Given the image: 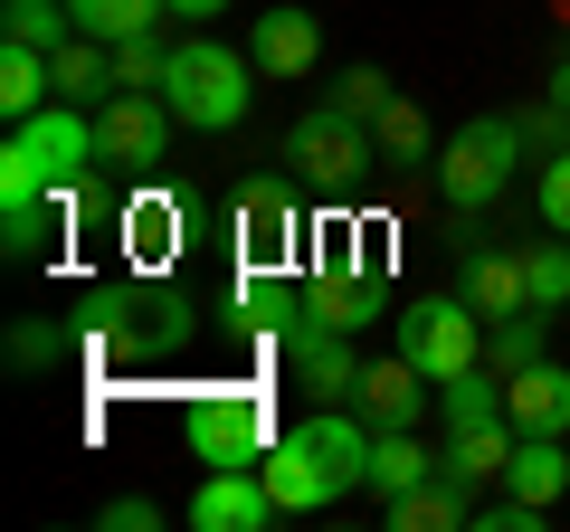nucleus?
<instances>
[{
    "label": "nucleus",
    "mask_w": 570,
    "mask_h": 532,
    "mask_svg": "<svg viewBox=\"0 0 570 532\" xmlns=\"http://www.w3.org/2000/svg\"><path fill=\"white\" fill-rule=\"evenodd\" d=\"M362 466H371V418H352V410L295 418V428L257 456L276 513H324V504H343V494L362 485Z\"/></svg>",
    "instance_id": "nucleus-1"
},
{
    "label": "nucleus",
    "mask_w": 570,
    "mask_h": 532,
    "mask_svg": "<svg viewBox=\"0 0 570 532\" xmlns=\"http://www.w3.org/2000/svg\"><path fill=\"white\" fill-rule=\"evenodd\" d=\"M96 105H67L48 96L39 115L10 124V144H0V200H39V190H77L96 171Z\"/></svg>",
    "instance_id": "nucleus-2"
},
{
    "label": "nucleus",
    "mask_w": 570,
    "mask_h": 532,
    "mask_svg": "<svg viewBox=\"0 0 570 532\" xmlns=\"http://www.w3.org/2000/svg\"><path fill=\"white\" fill-rule=\"evenodd\" d=\"M163 96L171 115L190 124V134H228V124H247V105H257V58L228 39H209V29H190L181 48H171L163 67Z\"/></svg>",
    "instance_id": "nucleus-3"
},
{
    "label": "nucleus",
    "mask_w": 570,
    "mask_h": 532,
    "mask_svg": "<svg viewBox=\"0 0 570 532\" xmlns=\"http://www.w3.org/2000/svg\"><path fill=\"white\" fill-rule=\"evenodd\" d=\"M523 124L513 115H466L438 144V162H428V181H438V200H448V219H466V209H494L513 190V171H523Z\"/></svg>",
    "instance_id": "nucleus-4"
},
{
    "label": "nucleus",
    "mask_w": 570,
    "mask_h": 532,
    "mask_svg": "<svg viewBox=\"0 0 570 532\" xmlns=\"http://www.w3.org/2000/svg\"><path fill=\"white\" fill-rule=\"evenodd\" d=\"M314 314L333 333H371L400 314L390 305V228H343V247L314 266Z\"/></svg>",
    "instance_id": "nucleus-5"
},
{
    "label": "nucleus",
    "mask_w": 570,
    "mask_h": 532,
    "mask_svg": "<svg viewBox=\"0 0 570 532\" xmlns=\"http://www.w3.org/2000/svg\"><path fill=\"white\" fill-rule=\"evenodd\" d=\"M285 171H295V181L305 190H333V200H343V190H362V171L381 162V144H371V124L362 115H343V105H305V115L285 124V152H276Z\"/></svg>",
    "instance_id": "nucleus-6"
},
{
    "label": "nucleus",
    "mask_w": 570,
    "mask_h": 532,
    "mask_svg": "<svg viewBox=\"0 0 570 532\" xmlns=\"http://www.w3.org/2000/svg\"><path fill=\"white\" fill-rule=\"evenodd\" d=\"M181 437H190L200 466H257V456L276 447V410H266L257 381H209V390H190Z\"/></svg>",
    "instance_id": "nucleus-7"
},
{
    "label": "nucleus",
    "mask_w": 570,
    "mask_h": 532,
    "mask_svg": "<svg viewBox=\"0 0 570 532\" xmlns=\"http://www.w3.org/2000/svg\"><path fill=\"white\" fill-rule=\"evenodd\" d=\"M390 324H400V352L428 371V381H456V371L485 362V314H475L456 286H448V295H409Z\"/></svg>",
    "instance_id": "nucleus-8"
},
{
    "label": "nucleus",
    "mask_w": 570,
    "mask_h": 532,
    "mask_svg": "<svg viewBox=\"0 0 570 532\" xmlns=\"http://www.w3.org/2000/svg\"><path fill=\"white\" fill-rule=\"evenodd\" d=\"M171 124H181V115H171L163 86H115V96L96 105V152L115 171H153L171 152Z\"/></svg>",
    "instance_id": "nucleus-9"
},
{
    "label": "nucleus",
    "mask_w": 570,
    "mask_h": 532,
    "mask_svg": "<svg viewBox=\"0 0 570 532\" xmlns=\"http://www.w3.org/2000/svg\"><path fill=\"white\" fill-rule=\"evenodd\" d=\"M456 295H466L485 324H504V314H532V286H523V247L513 238H475V247H456Z\"/></svg>",
    "instance_id": "nucleus-10"
},
{
    "label": "nucleus",
    "mask_w": 570,
    "mask_h": 532,
    "mask_svg": "<svg viewBox=\"0 0 570 532\" xmlns=\"http://www.w3.org/2000/svg\"><path fill=\"white\" fill-rule=\"evenodd\" d=\"M295 238H305V209H295V171H257V181H238V247L247 257H295Z\"/></svg>",
    "instance_id": "nucleus-11"
},
{
    "label": "nucleus",
    "mask_w": 570,
    "mask_h": 532,
    "mask_svg": "<svg viewBox=\"0 0 570 532\" xmlns=\"http://www.w3.org/2000/svg\"><path fill=\"white\" fill-rule=\"evenodd\" d=\"M285 371H295V381H305V400L314 410H352V390H362V333H333V324H314L305 343L285 352Z\"/></svg>",
    "instance_id": "nucleus-12"
},
{
    "label": "nucleus",
    "mask_w": 570,
    "mask_h": 532,
    "mask_svg": "<svg viewBox=\"0 0 570 532\" xmlns=\"http://www.w3.org/2000/svg\"><path fill=\"white\" fill-rule=\"evenodd\" d=\"M190 523L200 532H266L276 523V494H266L257 466H209L200 494H190Z\"/></svg>",
    "instance_id": "nucleus-13"
},
{
    "label": "nucleus",
    "mask_w": 570,
    "mask_h": 532,
    "mask_svg": "<svg viewBox=\"0 0 570 532\" xmlns=\"http://www.w3.org/2000/svg\"><path fill=\"white\" fill-rule=\"evenodd\" d=\"M504 418H513V437H570V371L551 352L504 381Z\"/></svg>",
    "instance_id": "nucleus-14"
},
{
    "label": "nucleus",
    "mask_w": 570,
    "mask_h": 532,
    "mask_svg": "<svg viewBox=\"0 0 570 532\" xmlns=\"http://www.w3.org/2000/svg\"><path fill=\"white\" fill-rule=\"evenodd\" d=\"M438 400V381H428L409 352H390V362H371L362 371V390H352V410L371 418V428H419V410Z\"/></svg>",
    "instance_id": "nucleus-15"
},
{
    "label": "nucleus",
    "mask_w": 570,
    "mask_h": 532,
    "mask_svg": "<svg viewBox=\"0 0 570 532\" xmlns=\"http://www.w3.org/2000/svg\"><path fill=\"white\" fill-rule=\"evenodd\" d=\"M247 58H257V77H314V58H324V29H314V10H257V29H247Z\"/></svg>",
    "instance_id": "nucleus-16"
},
{
    "label": "nucleus",
    "mask_w": 570,
    "mask_h": 532,
    "mask_svg": "<svg viewBox=\"0 0 570 532\" xmlns=\"http://www.w3.org/2000/svg\"><path fill=\"white\" fill-rule=\"evenodd\" d=\"M381 523H390V532H456V523H475V504H466V485H456V475L438 466L428 485L390 494V504H381Z\"/></svg>",
    "instance_id": "nucleus-17"
},
{
    "label": "nucleus",
    "mask_w": 570,
    "mask_h": 532,
    "mask_svg": "<svg viewBox=\"0 0 570 532\" xmlns=\"http://www.w3.org/2000/svg\"><path fill=\"white\" fill-rule=\"evenodd\" d=\"M438 475V456H428V437L419 428H371V466H362V494H409V485H428Z\"/></svg>",
    "instance_id": "nucleus-18"
},
{
    "label": "nucleus",
    "mask_w": 570,
    "mask_h": 532,
    "mask_svg": "<svg viewBox=\"0 0 570 532\" xmlns=\"http://www.w3.org/2000/svg\"><path fill=\"white\" fill-rule=\"evenodd\" d=\"M438 466H448L466 494H475V485H504V466H513V418H494V428H448Z\"/></svg>",
    "instance_id": "nucleus-19"
},
{
    "label": "nucleus",
    "mask_w": 570,
    "mask_h": 532,
    "mask_svg": "<svg viewBox=\"0 0 570 532\" xmlns=\"http://www.w3.org/2000/svg\"><path fill=\"white\" fill-rule=\"evenodd\" d=\"M48 77H58V96H67V105H105V96H115V48L77 29L67 48H48Z\"/></svg>",
    "instance_id": "nucleus-20"
},
{
    "label": "nucleus",
    "mask_w": 570,
    "mask_h": 532,
    "mask_svg": "<svg viewBox=\"0 0 570 532\" xmlns=\"http://www.w3.org/2000/svg\"><path fill=\"white\" fill-rule=\"evenodd\" d=\"M504 418V371H456V381H438V428H494Z\"/></svg>",
    "instance_id": "nucleus-21"
},
{
    "label": "nucleus",
    "mask_w": 570,
    "mask_h": 532,
    "mask_svg": "<svg viewBox=\"0 0 570 532\" xmlns=\"http://www.w3.org/2000/svg\"><path fill=\"white\" fill-rule=\"evenodd\" d=\"M504 485L532 494V504H561V494H570V447H561V437H513Z\"/></svg>",
    "instance_id": "nucleus-22"
},
{
    "label": "nucleus",
    "mask_w": 570,
    "mask_h": 532,
    "mask_svg": "<svg viewBox=\"0 0 570 532\" xmlns=\"http://www.w3.org/2000/svg\"><path fill=\"white\" fill-rule=\"evenodd\" d=\"M48 96H58V77H48V48H20V39H10V48H0V115L20 124V115H39Z\"/></svg>",
    "instance_id": "nucleus-23"
},
{
    "label": "nucleus",
    "mask_w": 570,
    "mask_h": 532,
    "mask_svg": "<svg viewBox=\"0 0 570 532\" xmlns=\"http://www.w3.org/2000/svg\"><path fill=\"white\" fill-rule=\"evenodd\" d=\"M67 10H77V29H86V39H105V48L171 20V0H67Z\"/></svg>",
    "instance_id": "nucleus-24"
},
{
    "label": "nucleus",
    "mask_w": 570,
    "mask_h": 532,
    "mask_svg": "<svg viewBox=\"0 0 570 532\" xmlns=\"http://www.w3.org/2000/svg\"><path fill=\"white\" fill-rule=\"evenodd\" d=\"M371 144H381V171H428V115L409 96H390L381 124H371Z\"/></svg>",
    "instance_id": "nucleus-25"
},
{
    "label": "nucleus",
    "mask_w": 570,
    "mask_h": 532,
    "mask_svg": "<svg viewBox=\"0 0 570 532\" xmlns=\"http://www.w3.org/2000/svg\"><path fill=\"white\" fill-rule=\"evenodd\" d=\"M0 39H20V48H67V39H77V10H67V0H0Z\"/></svg>",
    "instance_id": "nucleus-26"
},
{
    "label": "nucleus",
    "mask_w": 570,
    "mask_h": 532,
    "mask_svg": "<svg viewBox=\"0 0 570 532\" xmlns=\"http://www.w3.org/2000/svg\"><path fill=\"white\" fill-rule=\"evenodd\" d=\"M523 286H532V314H561L570 305V238H561V228L523 247Z\"/></svg>",
    "instance_id": "nucleus-27"
},
{
    "label": "nucleus",
    "mask_w": 570,
    "mask_h": 532,
    "mask_svg": "<svg viewBox=\"0 0 570 532\" xmlns=\"http://www.w3.org/2000/svg\"><path fill=\"white\" fill-rule=\"evenodd\" d=\"M523 362H542V314H504V324H485V371H523Z\"/></svg>",
    "instance_id": "nucleus-28"
},
{
    "label": "nucleus",
    "mask_w": 570,
    "mask_h": 532,
    "mask_svg": "<svg viewBox=\"0 0 570 532\" xmlns=\"http://www.w3.org/2000/svg\"><path fill=\"white\" fill-rule=\"evenodd\" d=\"M513 124H523V152H532V162L570 152V105H561V96H532V105H513Z\"/></svg>",
    "instance_id": "nucleus-29"
},
{
    "label": "nucleus",
    "mask_w": 570,
    "mask_h": 532,
    "mask_svg": "<svg viewBox=\"0 0 570 532\" xmlns=\"http://www.w3.org/2000/svg\"><path fill=\"white\" fill-rule=\"evenodd\" d=\"M390 96H400V86H390V67H371V58H352L343 77H333V105H343V115H362V124H381Z\"/></svg>",
    "instance_id": "nucleus-30"
},
{
    "label": "nucleus",
    "mask_w": 570,
    "mask_h": 532,
    "mask_svg": "<svg viewBox=\"0 0 570 532\" xmlns=\"http://www.w3.org/2000/svg\"><path fill=\"white\" fill-rule=\"evenodd\" d=\"M171 48H181V39H163V29H142V39H115V86H163Z\"/></svg>",
    "instance_id": "nucleus-31"
},
{
    "label": "nucleus",
    "mask_w": 570,
    "mask_h": 532,
    "mask_svg": "<svg viewBox=\"0 0 570 532\" xmlns=\"http://www.w3.org/2000/svg\"><path fill=\"white\" fill-rule=\"evenodd\" d=\"M48 362H67V324L20 314V324H10V371H48Z\"/></svg>",
    "instance_id": "nucleus-32"
},
{
    "label": "nucleus",
    "mask_w": 570,
    "mask_h": 532,
    "mask_svg": "<svg viewBox=\"0 0 570 532\" xmlns=\"http://www.w3.org/2000/svg\"><path fill=\"white\" fill-rule=\"evenodd\" d=\"M124 247H134L142 266H153V257H171V209H163V200H142V209H124Z\"/></svg>",
    "instance_id": "nucleus-33"
},
{
    "label": "nucleus",
    "mask_w": 570,
    "mask_h": 532,
    "mask_svg": "<svg viewBox=\"0 0 570 532\" xmlns=\"http://www.w3.org/2000/svg\"><path fill=\"white\" fill-rule=\"evenodd\" d=\"M475 523H485V532H542L551 523V504H532V494H494V504H475Z\"/></svg>",
    "instance_id": "nucleus-34"
},
{
    "label": "nucleus",
    "mask_w": 570,
    "mask_h": 532,
    "mask_svg": "<svg viewBox=\"0 0 570 532\" xmlns=\"http://www.w3.org/2000/svg\"><path fill=\"white\" fill-rule=\"evenodd\" d=\"M532 209H542V228H561L570 238V152H551L542 181H532Z\"/></svg>",
    "instance_id": "nucleus-35"
},
{
    "label": "nucleus",
    "mask_w": 570,
    "mask_h": 532,
    "mask_svg": "<svg viewBox=\"0 0 570 532\" xmlns=\"http://www.w3.org/2000/svg\"><path fill=\"white\" fill-rule=\"evenodd\" d=\"M96 523H105V532H163V504H153V494H115Z\"/></svg>",
    "instance_id": "nucleus-36"
},
{
    "label": "nucleus",
    "mask_w": 570,
    "mask_h": 532,
    "mask_svg": "<svg viewBox=\"0 0 570 532\" xmlns=\"http://www.w3.org/2000/svg\"><path fill=\"white\" fill-rule=\"evenodd\" d=\"M219 10H228V0H171V20H190V29H209Z\"/></svg>",
    "instance_id": "nucleus-37"
},
{
    "label": "nucleus",
    "mask_w": 570,
    "mask_h": 532,
    "mask_svg": "<svg viewBox=\"0 0 570 532\" xmlns=\"http://www.w3.org/2000/svg\"><path fill=\"white\" fill-rule=\"evenodd\" d=\"M542 96H561V105H570V58H551V77H542Z\"/></svg>",
    "instance_id": "nucleus-38"
}]
</instances>
